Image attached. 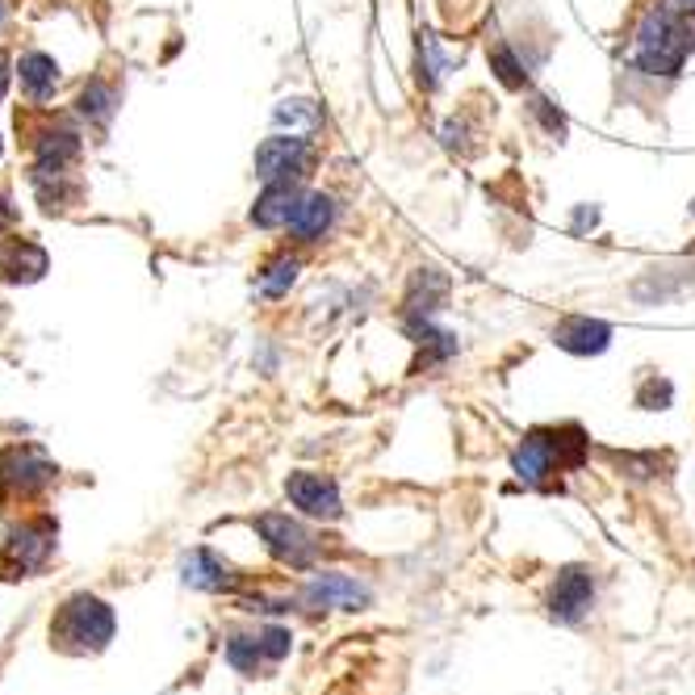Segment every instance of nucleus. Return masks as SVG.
<instances>
[{"instance_id": "1", "label": "nucleus", "mask_w": 695, "mask_h": 695, "mask_svg": "<svg viewBox=\"0 0 695 695\" xmlns=\"http://www.w3.org/2000/svg\"><path fill=\"white\" fill-rule=\"evenodd\" d=\"M695 47L687 17L670 13L667 4H654L637 26V68L649 76H674L683 54Z\"/></svg>"}, {"instance_id": "2", "label": "nucleus", "mask_w": 695, "mask_h": 695, "mask_svg": "<svg viewBox=\"0 0 695 695\" xmlns=\"http://www.w3.org/2000/svg\"><path fill=\"white\" fill-rule=\"evenodd\" d=\"M113 608L97 595H72L51 620V642L63 654H101L113 642Z\"/></svg>"}, {"instance_id": "3", "label": "nucleus", "mask_w": 695, "mask_h": 695, "mask_svg": "<svg viewBox=\"0 0 695 695\" xmlns=\"http://www.w3.org/2000/svg\"><path fill=\"white\" fill-rule=\"evenodd\" d=\"M252 528L260 533L265 549L281 565H290V570H310V565L319 562V540H315V533H310L306 524H297L294 515H285V511H265V515L252 520Z\"/></svg>"}, {"instance_id": "4", "label": "nucleus", "mask_w": 695, "mask_h": 695, "mask_svg": "<svg viewBox=\"0 0 695 695\" xmlns=\"http://www.w3.org/2000/svg\"><path fill=\"white\" fill-rule=\"evenodd\" d=\"M294 649V633L281 629V624H268L256 633H231L227 642V662L240 670V674H260L265 667H281Z\"/></svg>"}, {"instance_id": "5", "label": "nucleus", "mask_w": 695, "mask_h": 695, "mask_svg": "<svg viewBox=\"0 0 695 695\" xmlns=\"http://www.w3.org/2000/svg\"><path fill=\"white\" fill-rule=\"evenodd\" d=\"M54 528L51 520H34V524H22L17 533H9L4 549H0V570L4 578H26L34 570H42V562L51 558L54 549Z\"/></svg>"}, {"instance_id": "6", "label": "nucleus", "mask_w": 695, "mask_h": 695, "mask_svg": "<svg viewBox=\"0 0 695 695\" xmlns=\"http://www.w3.org/2000/svg\"><path fill=\"white\" fill-rule=\"evenodd\" d=\"M511 470H515V478L524 481V486H533V490H558L562 486L558 474H565V470L562 461H558V453H553L549 428H536L520 440V449L511 453Z\"/></svg>"}, {"instance_id": "7", "label": "nucleus", "mask_w": 695, "mask_h": 695, "mask_svg": "<svg viewBox=\"0 0 695 695\" xmlns=\"http://www.w3.org/2000/svg\"><path fill=\"white\" fill-rule=\"evenodd\" d=\"M590 603H595V574H590L587 565H565V570H558V578H553V587H549V599H545L549 615H553L558 624H578V620L590 612Z\"/></svg>"}, {"instance_id": "8", "label": "nucleus", "mask_w": 695, "mask_h": 695, "mask_svg": "<svg viewBox=\"0 0 695 695\" xmlns=\"http://www.w3.org/2000/svg\"><path fill=\"white\" fill-rule=\"evenodd\" d=\"M302 599H306L310 608L365 612V608L374 603V587H369V583H361V578H352V574H336V570H322V574H315V578L306 583Z\"/></svg>"}, {"instance_id": "9", "label": "nucleus", "mask_w": 695, "mask_h": 695, "mask_svg": "<svg viewBox=\"0 0 695 695\" xmlns=\"http://www.w3.org/2000/svg\"><path fill=\"white\" fill-rule=\"evenodd\" d=\"M310 160V143L302 134H272L256 147V176L272 185V181H297L302 168Z\"/></svg>"}, {"instance_id": "10", "label": "nucleus", "mask_w": 695, "mask_h": 695, "mask_svg": "<svg viewBox=\"0 0 695 695\" xmlns=\"http://www.w3.org/2000/svg\"><path fill=\"white\" fill-rule=\"evenodd\" d=\"M285 495L302 515H315V520H340L344 515V503H340V486L327 474H315V470H297L285 478Z\"/></svg>"}, {"instance_id": "11", "label": "nucleus", "mask_w": 695, "mask_h": 695, "mask_svg": "<svg viewBox=\"0 0 695 695\" xmlns=\"http://www.w3.org/2000/svg\"><path fill=\"white\" fill-rule=\"evenodd\" d=\"M181 578L197 590H235L243 583V574L231 562H222L215 549H193L181 562Z\"/></svg>"}, {"instance_id": "12", "label": "nucleus", "mask_w": 695, "mask_h": 695, "mask_svg": "<svg viewBox=\"0 0 695 695\" xmlns=\"http://www.w3.org/2000/svg\"><path fill=\"white\" fill-rule=\"evenodd\" d=\"M553 344L574 356H599L612 344V327L603 319H587V315H570L553 327Z\"/></svg>"}, {"instance_id": "13", "label": "nucleus", "mask_w": 695, "mask_h": 695, "mask_svg": "<svg viewBox=\"0 0 695 695\" xmlns=\"http://www.w3.org/2000/svg\"><path fill=\"white\" fill-rule=\"evenodd\" d=\"M302 188L294 181H272L265 185V193L256 197V206H252V222L256 227H290V218L297 215V206H302Z\"/></svg>"}, {"instance_id": "14", "label": "nucleus", "mask_w": 695, "mask_h": 695, "mask_svg": "<svg viewBox=\"0 0 695 695\" xmlns=\"http://www.w3.org/2000/svg\"><path fill=\"white\" fill-rule=\"evenodd\" d=\"M331 222H336V197L331 193H306L297 215L290 218V235L297 243H315L331 231Z\"/></svg>"}, {"instance_id": "15", "label": "nucleus", "mask_w": 695, "mask_h": 695, "mask_svg": "<svg viewBox=\"0 0 695 695\" xmlns=\"http://www.w3.org/2000/svg\"><path fill=\"white\" fill-rule=\"evenodd\" d=\"M47 272V252L29 240H13L0 247V281L22 285V281H38Z\"/></svg>"}, {"instance_id": "16", "label": "nucleus", "mask_w": 695, "mask_h": 695, "mask_svg": "<svg viewBox=\"0 0 695 695\" xmlns=\"http://www.w3.org/2000/svg\"><path fill=\"white\" fill-rule=\"evenodd\" d=\"M449 294V277L440 268H419L411 277V290H406V319H428L431 310L444 302Z\"/></svg>"}, {"instance_id": "17", "label": "nucleus", "mask_w": 695, "mask_h": 695, "mask_svg": "<svg viewBox=\"0 0 695 695\" xmlns=\"http://www.w3.org/2000/svg\"><path fill=\"white\" fill-rule=\"evenodd\" d=\"M0 474H4V481L22 486V490H38V486H47L54 478V465L47 456L34 453V449H13L0 461Z\"/></svg>"}, {"instance_id": "18", "label": "nucleus", "mask_w": 695, "mask_h": 695, "mask_svg": "<svg viewBox=\"0 0 695 695\" xmlns=\"http://www.w3.org/2000/svg\"><path fill=\"white\" fill-rule=\"evenodd\" d=\"M17 72H22V88H26L34 101H47V97L54 93V84H59V63H54L51 54H42V51L22 54Z\"/></svg>"}, {"instance_id": "19", "label": "nucleus", "mask_w": 695, "mask_h": 695, "mask_svg": "<svg viewBox=\"0 0 695 695\" xmlns=\"http://www.w3.org/2000/svg\"><path fill=\"white\" fill-rule=\"evenodd\" d=\"M294 281H297V260L294 256H277V260H268V268L260 272V294L285 297Z\"/></svg>"}, {"instance_id": "20", "label": "nucleus", "mask_w": 695, "mask_h": 695, "mask_svg": "<svg viewBox=\"0 0 695 695\" xmlns=\"http://www.w3.org/2000/svg\"><path fill=\"white\" fill-rule=\"evenodd\" d=\"M444 54H440V42H436V34H419V84L424 88H436V84L444 81Z\"/></svg>"}, {"instance_id": "21", "label": "nucleus", "mask_w": 695, "mask_h": 695, "mask_svg": "<svg viewBox=\"0 0 695 695\" xmlns=\"http://www.w3.org/2000/svg\"><path fill=\"white\" fill-rule=\"evenodd\" d=\"M81 113L84 118H93V122H109V118H113V88L101 81L88 84L81 93Z\"/></svg>"}, {"instance_id": "22", "label": "nucleus", "mask_w": 695, "mask_h": 695, "mask_svg": "<svg viewBox=\"0 0 695 695\" xmlns=\"http://www.w3.org/2000/svg\"><path fill=\"white\" fill-rule=\"evenodd\" d=\"M277 126L315 131V126H319V109L310 106V101H302V97H294V101H281V106H277Z\"/></svg>"}, {"instance_id": "23", "label": "nucleus", "mask_w": 695, "mask_h": 695, "mask_svg": "<svg viewBox=\"0 0 695 695\" xmlns=\"http://www.w3.org/2000/svg\"><path fill=\"white\" fill-rule=\"evenodd\" d=\"M490 68L499 72V81L508 84V88H524V84H528V72H524V63H520V59L511 54V47H503V42H499V47L490 51Z\"/></svg>"}, {"instance_id": "24", "label": "nucleus", "mask_w": 695, "mask_h": 695, "mask_svg": "<svg viewBox=\"0 0 695 695\" xmlns=\"http://www.w3.org/2000/svg\"><path fill=\"white\" fill-rule=\"evenodd\" d=\"M670 399H674V386L667 377H645L642 390H637V406H645V411H667Z\"/></svg>"}, {"instance_id": "25", "label": "nucleus", "mask_w": 695, "mask_h": 695, "mask_svg": "<svg viewBox=\"0 0 695 695\" xmlns=\"http://www.w3.org/2000/svg\"><path fill=\"white\" fill-rule=\"evenodd\" d=\"M536 113H540V122H545V126H549V134H565V118L562 113H558V109L549 106V101H545V97H536Z\"/></svg>"}, {"instance_id": "26", "label": "nucleus", "mask_w": 695, "mask_h": 695, "mask_svg": "<svg viewBox=\"0 0 695 695\" xmlns=\"http://www.w3.org/2000/svg\"><path fill=\"white\" fill-rule=\"evenodd\" d=\"M670 13H679V17H692L695 13V0H662Z\"/></svg>"}, {"instance_id": "27", "label": "nucleus", "mask_w": 695, "mask_h": 695, "mask_svg": "<svg viewBox=\"0 0 695 695\" xmlns=\"http://www.w3.org/2000/svg\"><path fill=\"white\" fill-rule=\"evenodd\" d=\"M13 218H17V210L9 206V193H0V231H4V227H9Z\"/></svg>"}, {"instance_id": "28", "label": "nucleus", "mask_w": 695, "mask_h": 695, "mask_svg": "<svg viewBox=\"0 0 695 695\" xmlns=\"http://www.w3.org/2000/svg\"><path fill=\"white\" fill-rule=\"evenodd\" d=\"M4 88H9V68H4V59H0V101H4Z\"/></svg>"}, {"instance_id": "29", "label": "nucleus", "mask_w": 695, "mask_h": 695, "mask_svg": "<svg viewBox=\"0 0 695 695\" xmlns=\"http://www.w3.org/2000/svg\"><path fill=\"white\" fill-rule=\"evenodd\" d=\"M0 17H4V4H0Z\"/></svg>"}, {"instance_id": "30", "label": "nucleus", "mask_w": 695, "mask_h": 695, "mask_svg": "<svg viewBox=\"0 0 695 695\" xmlns=\"http://www.w3.org/2000/svg\"><path fill=\"white\" fill-rule=\"evenodd\" d=\"M692 215H695V202H692Z\"/></svg>"}]
</instances>
